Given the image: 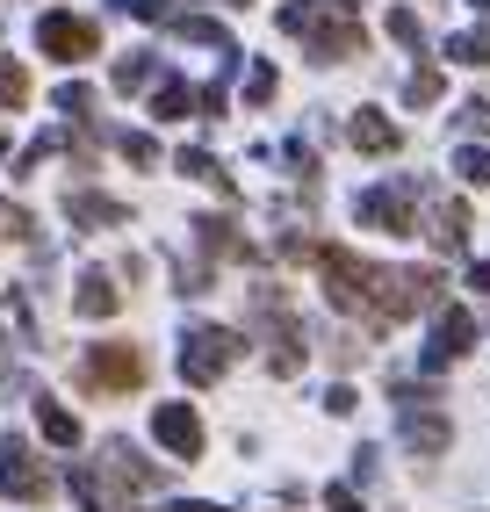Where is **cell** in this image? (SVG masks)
Here are the masks:
<instances>
[{
  "label": "cell",
  "mask_w": 490,
  "mask_h": 512,
  "mask_svg": "<svg viewBox=\"0 0 490 512\" xmlns=\"http://www.w3.org/2000/svg\"><path fill=\"white\" fill-rule=\"evenodd\" d=\"M476 347V325H469V311H440L433 318V347H426V368H447V361H462Z\"/></svg>",
  "instance_id": "obj_7"
},
{
  "label": "cell",
  "mask_w": 490,
  "mask_h": 512,
  "mask_svg": "<svg viewBox=\"0 0 490 512\" xmlns=\"http://www.w3.org/2000/svg\"><path fill=\"white\" fill-rule=\"evenodd\" d=\"M0 491L22 498V505H44V498H51V469L37 462L29 440H8V448H0Z\"/></svg>",
  "instance_id": "obj_1"
},
{
  "label": "cell",
  "mask_w": 490,
  "mask_h": 512,
  "mask_svg": "<svg viewBox=\"0 0 490 512\" xmlns=\"http://www.w3.org/2000/svg\"><path fill=\"white\" fill-rule=\"evenodd\" d=\"M80 318H109L116 311V289H109V275H80Z\"/></svg>",
  "instance_id": "obj_13"
},
{
  "label": "cell",
  "mask_w": 490,
  "mask_h": 512,
  "mask_svg": "<svg viewBox=\"0 0 490 512\" xmlns=\"http://www.w3.org/2000/svg\"><path fill=\"white\" fill-rule=\"evenodd\" d=\"M37 44H44V58H58V65H80V58L101 51V29L80 22V15H44V22H37Z\"/></svg>",
  "instance_id": "obj_3"
},
{
  "label": "cell",
  "mask_w": 490,
  "mask_h": 512,
  "mask_svg": "<svg viewBox=\"0 0 490 512\" xmlns=\"http://www.w3.org/2000/svg\"><path fill=\"white\" fill-rule=\"evenodd\" d=\"M462 238H469V210H462V202H440V210H433V246L462 253Z\"/></svg>",
  "instance_id": "obj_10"
},
{
  "label": "cell",
  "mask_w": 490,
  "mask_h": 512,
  "mask_svg": "<svg viewBox=\"0 0 490 512\" xmlns=\"http://www.w3.org/2000/svg\"><path fill=\"white\" fill-rule=\"evenodd\" d=\"M37 426H44V440H58V448H80V419L65 412V404L37 397Z\"/></svg>",
  "instance_id": "obj_11"
},
{
  "label": "cell",
  "mask_w": 490,
  "mask_h": 512,
  "mask_svg": "<svg viewBox=\"0 0 490 512\" xmlns=\"http://www.w3.org/2000/svg\"><path fill=\"white\" fill-rule=\"evenodd\" d=\"M476 289H490V260H483V267H476Z\"/></svg>",
  "instance_id": "obj_23"
},
{
  "label": "cell",
  "mask_w": 490,
  "mask_h": 512,
  "mask_svg": "<svg viewBox=\"0 0 490 512\" xmlns=\"http://www.w3.org/2000/svg\"><path fill=\"white\" fill-rule=\"evenodd\" d=\"M245 94H253V101H267V94H274V65H253V80H245Z\"/></svg>",
  "instance_id": "obj_19"
},
{
  "label": "cell",
  "mask_w": 490,
  "mask_h": 512,
  "mask_svg": "<svg viewBox=\"0 0 490 512\" xmlns=\"http://www.w3.org/2000/svg\"><path fill=\"white\" fill-rule=\"evenodd\" d=\"M390 37L397 44H418V15H390Z\"/></svg>",
  "instance_id": "obj_21"
},
{
  "label": "cell",
  "mask_w": 490,
  "mask_h": 512,
  "mask_svg": "<svg viewBox=\"0 0 490 512\" xmlns=\"http://www.w3.org/2000/svg\"><path fill=\"white\" fill-rule=\"evenodd\" d=\"M404 94H411V101H433V94H440V73H411Z\"/></svg>",
  "instance_id": "obj_20"
},
{
  "label": "cell",
  "mask_w": 490,
  "mask_h": 512,
  "mask_svg": "<svg viewBox=\"0 0 490 512\" xmlns=\"http://www.w3.org/2000/svg\"><path fill=\"white\" fill-rule=\"evenodd\" d=\"M447 58H454V65H490V29H469V37H454Z\"/></svg>",
  "instance_id": "obj_14"
},
{
  "label": "cell",
  "mask_w": 490,
  "mask_h": 512,
  "mask_svg": "<svg viewBox=\"0 0 490 512\" xmlns=\"http://www.w3.org/2000/svg\"><path fill=\"white\" fill-rule=\"evenodd\" d=\"M325 505H332V512H361V498L346 491V484H332V498H325Z\"/></svg>",
  "instance_id": "obj_22"
},
{
  "label": "cell",
  "mask_w": 490,
  "mask_h": 512,
  "mask_svg": "<svg viewBox=\"0 0 490 512\" xmlns=\"http://www.w3.org/2000/svg\"><path fill=\"white\" fill-rule=\"evenodd\" d=\"M65 210H73L87 231H109V224H123V202H109V195H65Z\"/></svg>",
  "instance_id": "obj_9"
},
{
  "label": "cell",
  "mask_w": 490,
  "mask_h": 512,
  "mask_svg": "<svg viewBox=\"0 0 490 512\" xmlns=\"http://www.w3.org/2000/svg\"><path fill=\"white\" fill-rule=\"evenodd\" d=\"M188 101H195V94H188L181 80H166V87L152 94V116H166V123H173V116H188Z\"/></svg>",
  "instance_id": "obj_16"
},
{
  "label": "cell",
  "mask_w": 490,
  "mask_h": 512,
  "mask_svg": "<svg viewBox=\"0 0 490 512\" xmlns=\"http://www.w3.org/2000/svg\"><path fill=\"white\" fill-rule=\"evenodd\" d=\"M231 361H238V339L217 332V325H195L188 347H181V375H188V383H217Z\"/></svg>",
  "instance_id": "obj_2"
},
{
  "label": "cell",
  "mask_w": 490,
  "mask_h": 512,
  "mask_svg": "<svg viewBox=\"0 0 490 512\" xmlns=\"http://www.w3.org/2000/svg\"><path fill=\"white\" fill-rule=\"evenodd\" d=\"M22 101H29V73L15 58H0V109H22Z\"/></svg>",
  "instance_id": "obj_15"
},
{
  "label": "cell",
  "mask_w": 490,
  "mask_h": 512,
  "mask_svg": "<svg viewBox=\"0 0 490 512\" xmlns=\"http://www.w3.org/2000/svg\"><path fill=\"white\" fill-rule=\"evenodd\" d=\"M73 491H80L87 512H109V491H101V476H94V469H73Z\"/></svg>",
  "instance_id": "obj_17"
},
{
  "label": "cell",
  "mask_w": 490,
  "mask_h": 512,
  "mask_svg": "<svg viewBox=\"0 0 490 512\" xmlns=\"http://www.w3.org/2000/svg\"><path fill=\"white\" fill-rule=\"evenodd\" d=\"M476 8H483V15H490V0H476Z\"/></svg>",
  "instance_id": "obj_24"
},
{
  "label": "cell",
  "mask_w": 490,
  "mask_h": 512,
  "mask_svg": "<svg viewBox=\"0 0 490 512\" xmlns=\"http://www.w3.org/2000/svg\"><path fill=\"white\" fill-rule=\"evenodd\" d=\"M404 448H411V455H447V419L404 412Z\"/></svg>",
  "instance_id": "obj_8"
},
{
  "label": "cell",
  "mask_w": 490,
  "mask_h": 512,
  "mask_svg": "<svg viewBox=\"0 0 490 512\" xmlns=\"http://www.w3.org/2000/svg\"><path fill=\"white\" fill-rule=\"evenodd\" d=\"M354 145H361V152H397V123L375 116V109H361V116H354Z\"/></svg>",
  "instance_id": "obj_12"
},
{
  "label": "cell",
  "mask_w": 490,
  "mask_h": 512,
  "mask_svg": "<svg viewBox=\"0 0 490 512\" xmlns=\"http://www.w3.org/2000/svg\"><path fill=\"white\" fill-rule=\"evenodd\" d=\"M339 8H354V0H339Z\"/></svg>",
  "instance_id": "obj_25"
},
{
  "label": "cell",
  "mask_w": 490,
  "mask_h": 512,
  "mask_svg": "<svg viewBox=\"0 0 490 512\" xmlns=\"http://www.w3.org/2000/svg\"><path fill=\"white\" fill-rule=\"evenodd\" d=\"M152 433H159V448L181 455V462L202 455V419L188 412V404H159V412H152Z\"/></svg>",
  "instance_id": "obj_5"
},
{
  "label": "cell",
  "mask_w": 490,
  "mask_h": 512,
  "mask_svg": "<svg viewBox=\"0 0 490 512\" xmlns=\"http://www.w3.org/2000/svg\"><path fill=\"white\" fill-rule=\"evenodd\" d=\"M454 166H462V181H490V145H469Z\"/></svg>",
  "instance_id": "obj_18"
},
{
  "label": "cell",
  "mask_w": 490,
  "mask_h": 512,
  "mask_svg": "<svg viewBox=\"0 0 490 512\" xmlns=\"http://www.w3.org/2000/svg\"><path fill=\"white\" fill-rule=\"evenodd\" d=\"M354 217L361 224H375V231H411V188H368L361 202H354Z\"/></svg>",
  "instance_id": "obj_6"
},
{
  "label": "cell",
  "mask_w": 490,
  "mask_h": 512,
  "mask_svg": "<svg viewBox=\"0 0 490 512\" xmlns=\"http://www.w3.org/2000/svg\"><path fill=\"white\" fill-rule=\"evenodd\" d=\"M80 375L94 390H137V383H145V354H137V347H94Z\"/></svg>",
  "instance_id": "obj_4"
}]
</instances>
